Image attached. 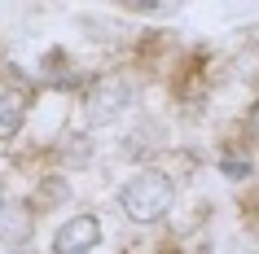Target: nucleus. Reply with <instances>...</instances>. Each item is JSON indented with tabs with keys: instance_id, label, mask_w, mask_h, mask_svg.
Instances as JSON below:
<instances>
[{
	"instance_id": "1a4fd4ad",
	"label": "nucleus",
	"mask_w": 259,
	"mask_h": 254,
	"mask_svg": "<svg viewBox=\"0 0 259 254\" xmlns=\"http://www.w3.org/2000/svg\"><path fill=\"white\" fill-rule=\"evenodd\" d=\"M14 254H31V250H14Z\"/></svg>"
},
{
	"instance_id": "7ed1b4c3",
	"label": "nucleus",
	"mask_w": 259,
	"mask_h": 254,
	"mask_svg": "<svg viewBox=\"0 0 259 254\" xmlns=\"http://www.w3.org/2000/svg\"><path fill=\"white\" fill-rule=\"evenodd\" d=\"M101 241V219L97 215H70L53 232V254H88Z\"/></svg>"
},
{
	"instance_id": "0eeeda50",
	"label": "nucleus",
	"mask_w": 259,
	"mask_h": 254,
	"mask_svg": "<svg viewBox=\"0 0 259 254\" xmlns=\"http://www.w3.org/2000/svg\"><path fill=\"white\" fill-rule=\"evenodd\" d=\"M250 127H255V136H259V101H255V114H250Z\"/></svg>"
},
{
	"instance_id": "423d86ee",
	"label": "nucleus",
	"mask_w": 259,
	"mask_h": 254,
	"mask_svg": "<svg viewBox=\"0 0 259 254\" xmlns=\"http://www.w3.org/2000/svg\"><path fill=\"white\" fill-rule=\"evenodd\" d=\"M220 175H224V180H246V175H250V162H246L242 154H224V158H220Z\"/></svg>"
},
{
	"instance_id": "f257e3e1",
	"label": "nucleus",
	"mask_w": 259,
	"mask_h": 254,
	"mask_svg": "<svg viewBox=\"0 0 259 254\" xmlns=\"http://www.w3.org/2000/svg\"><path fill=\"white\" fill-rule=\"evenodd\" d=\"M176 206V184L167 171H141L119 188V211L132 224H158Z\"/></svg>"
},
{
	"instance_id": "20e7f679",
	"label": "nucleus",
	"mask_w": 259,
	"mask_h": 254,
	"mask_svg": "<svg viewBox=\"0 0 259 254\" xmlns=\"http://www.w3.org/2000/svg\"><path fill=\"white\" fill-rule=\"evenodd\" d=\"M31 232H35V211H31V201L5 197V206H0V241L14 245V250H22L31 241Z\"/></svg>"
},
{
	"instance_id": "6e6552de",
	"label": "nucleus",
	"mask_w": 259,
	"mask_h": 254,
	"mask_svg": "<svg viewBox=\"0 0 259 254\" xmlns=\"http://www.w3.org/2000/svg\"><path fill=\"white\" fill-rule=\"evenodd\" d=\"M0 206H5V175H0Z\"/></svg>"
},
{
	"instance_id": "f03ea898",
	"label": "nucleus",
	"mask_w": 259,
	"mask_h": 254,
	"mask_svg": "<svg viewBox=\"0 0 259 254\" xmlns=\"http://www.w3.org/2000/svg\"><path fill=\"white\" fill-rule=\"evenodd\" d=\"M127 106H132V83L123 79V75H106L83 96V119L93 123V127H101V123H114Z\"/></svg>"
},
{
	"instance_id": "39448f33",
	"label": "nucleus",
	"mask_w": 259,
	"mask_h": 254,
	"mask_svg": "<svg viewBox=\"0 0 259 254\" xmlns=\"http://www.w3.org/2000/svg\"><path fill=\"white\" fill-rule=\"evenodd\" d=\"M27 106H31V96H27V92H0V140H9V136L22 127V119H27Z\"/></svg>"
}]
</instances>
